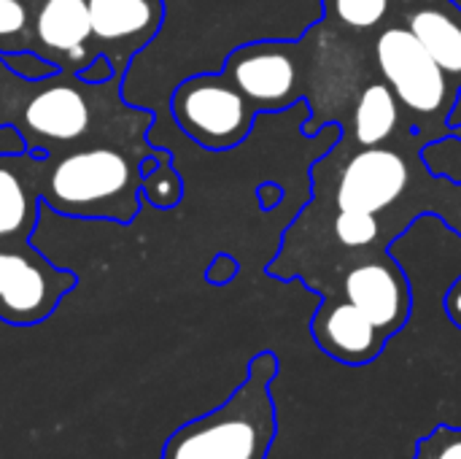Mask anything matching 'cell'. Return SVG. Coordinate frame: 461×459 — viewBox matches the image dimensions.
<instances>
[{
  "mask_svg": "<svg viewBox=\"0 0 461 459\" xmlns=\"http://www.w3.org/2000/svg\"><path fill=\"white\" fill-rule=\"evenodd\" d=\"M375 73L394 89L405 116L429 143L438 138H461V124H451L459 89L397 19L384 24L373 38Z\"/></svg>",
  "mask_w": 461,
  "mask_h": 459,
  "instance_id": "4",
  "label": "cell"
},
{
  "mask_svg": "<svg viewBox=\"0 0 461 459\" xmlns=\"http://www.w3.org/2000/svg\"><path fill=\"white\" fill-rule=\"evenodd\" d=\"M151 157H170V151L154 143H100L43 157L41 206L70 219L132 225L143 206V165Z\"/></svg>",
  "mask_w": 461,
  "mask_h": 459,
  "instance_id": "2",
  "label": "cell"
},
{
  "mask_svg": "<svg viewBox=\"0 0 461 459\" xmlns=\"http://www.w3.org/2000/svg\"><path fill=\"white\" fill-rule=\"evenodd\" d=\"M281 371L276 352L265 349L249 363L246 381L211 414L181 425L162 459H267L278 438L273 381Z\"/></svg>",
  "mask_w": 461,
  "mask_h": 459,
  "instance_id": "3",
  "label": "cell"
},
{
  "mask_svg": "<svg viewBox=\"0 0 461 459\" xmlns=\"http://www.w3.org/2000/svg\"><path fill=\"white\" fill-rule=\"evenodd\" d=\"M400 0H321V19L346 35L378 32L394 19Z\"/></svg>",
  "mask_w": 461,
  "mask_h": 459,
  "instance_id": "15",
  "label": "cell"
},
{
  "mask_svg": "<svg viewBox=\"0 0 461 459\" xmlns=\"http://www.w3.org/2000/svg\"><path fill=\"white\" fill-rule=\"evenodd\" d=\"M184 197V181L170 162H159L143 181V200L154 208H176Z\"/></svg>",
  "mask_w": 461,
  "mask_h": 459,
  "instance_id": "16",
  "label": "cell"
},
{
  "mask_svg": "<svg viewBox=\"0 0 461 459\" xmlns=\"http://www.w3.org/2000/svg\"><path fill=\"white\" fill-rule=\"evenodd\" d=\"M240 273V265H238V260L232 257V254H216L213 257V262L208 265V271H205V281L208 284H213V287H224V284H230V281H235V276Z\"/></svg>",
  "mask_w": 461,
  "mask_h": 459,
  "instance_id": "20",
  "label": "cell"
},
{
  "mask_svg": "<svg viewBox=\"0 0 461 459\" xmlns=\"http://www.w3.org/2000/svg\"><path fill=\"white\" fill-rule=\"evenodd\" d=\"M421 149L405 151L400 146H373V149H348L343 154L338 146L327 151L313 168V195L330 200L332 211H357L386 216L397 208L413 187V170L421 165Z\"/></svg>",
  "mask_w": 461,
  "mask_h": 459,
  "instance_id": "5",
  "label": "cell"
},
{
  "mask_svg": "<svg viewBox=\"0 0 461 459\" xmlns=\"http://www.w3.org/2000/svg\"><path fill=\"white\" fill-rule=\"evenodd\" d=\"M76 284V273L57 268L32 243L0 246V319L5 325L46 322Z\"/></svg>",
  "mask_w": 461,
  "mask_h": 459,
  "instance_id": "8",
  "label": "cell"
},
{
  "mask_svg": "<svg viewBox=\"0 0 461 459\" xmlns=\"http://www.w3.org/2000/svg\"><path fill=\"white\" fill-rule=\"evenodd\" d=\"M351 124L340 135V149H373L389 146L397 135H416L413 122L405 116L394 89L375 73V78L365 81L351 103Z\"/></svg>",
  "mask_w": 461,
  "mask_h": 459,
  "instance_id": "13",
  "label": "cell"
},
{
  "mask_svg": "<svg viewBox=\"0 0 461 459\" xmlns=\"http://www.w3.org/2000/svg\"><path fill=\"white\" fill-rule=\"evenodd\" d=\"M78 76L86 78V81H108V78H113V76H119V73L113 70V65H111L105 57H95V62H92L86 70H81Z\"/></svg>",
  "mask_w": 461,
  "mask_h": 459,
  "instance_id": "23",
  "label": "cell"
},
{
  "mask_svg": "<svg viewBox=\"0 0 461 459\" xmlns=\"http://www.w3.org/2000/svg\"><path fill=\"white\" fill-rule=\"evenodd\" d=\"M35 3H38V0H30V5H32V8H35Z\"/></svg>",
  "mask_w": 461,
  "mask_h": 459,
  "instance_id": "24",
  "label": "cell"
},
{
  "mask_svg": "<svg viewBox=\"0 0 461 459\" xmlns=\"http://www.w3.org/2000/svg\"><path fill=\"white\" fill-rule=\"evenodd\" d=\"M443 306H446V314H448V319H451V322H454V325H456V327L461 330V276L459 279H454V284L448 287Z\"/></svg>",
  "mask_w": 461,
  "mask_h": 459,
  "instance_id": "22",
  "label": "cell"
},
{
  "mask_svg": "<svg viewBox=\"0 0 461 459\" xmlns=\"http://www.w3.org/2000/svg\"><path fill=\"white\" fill-rule=\"evenodd\" d=\"M11 70H16L19 76L24 78H41V76H49L54 73L57 68L51 62H46L43 57H38L35 51H19V54H5L0 57Z\"/></svg>",
  "mask_w": 461,
  "mask_h": 459,
  "instance_id": "19",
  "label": "cell"
},
{
  "mask_svg": "<svg viewBox=\"0 0 461 459\" xmlns=\"http://www.w3.org/2000/svg\"><path fill=\"white\" fill-rule=\"evenodd\" d=\"M411 459H461V427L438 425L416 444Z\"/></svg>",
  "mask_w": 461,
  "mask_h": 459,
  "instance_id": "17",
  "label": "cell"
},
{
  "mask_svg": "<svg viewBox=\"0 0 461 459\" xmlns=\"http://www.w3.org/2000/svg\"><path fill=\"white\" fill-rule=\"evenodd\" d=\"M41 154H0V246L30 243L41 208Z\"/></svg>",
  "mask_w": 461,
  "mask_h": 459,
  "instance_id": "12",
  "label": "cell"
},
{
  "mask_svg": "<svg viewBox=\"0 0 461 459\" xmlns=\"http://www.w3.org/2000/svg\"><path fill=\"white\" fill-rule=\"evenodd\" d=\"M284 197H286V189H284V184H278V181H262V184L257 187V200H259L262 211L278 208V206L284 203Z\"/></svg>",
  "mask_w": 461,
  "mask_h": 459,
  "instance_id": "21",
  "label": "cell"
},
{
  "mask_svg": "<svg viewBox=\"0 0 461 459\" xmlns=\"http://www.w3.org/2000/svg\"><path fill=\"white\" fill-rule=\"evenodd\" d=\"M32 51L57 70H86L97 57L86 0H38L32 8Z\"/></svg>",
  "mask_w": 461,
  "mask_h": 459,
  "instance_id": "10",
  "label": "cell"
},
{
  "mask_svg": "<svg viewBox=\"0 0 461 459\" xmlns=\"http://www.w3.org/2000/svg\"><path fill=\"white\" fill-rule=\"evenodd\" d=\"M394 19L402 22L440 70L461 89V5L456 0H400Z\"/></svg>",
  "mask_w": 461,
  "mask_h": 459,
  "instance_id": "14",
  "label": "cell"
},
{
  "mask_svg": "<svg viewBox=\"0 0 461 459\" xmlns=\"http://www.w3.org/2000/svg\"><path fill=\"white\" fill-rule=\"evenodd\" d=\"M319 295L351 303L389 341L405 330L413 314L411 281L389 252H373L354 260L335 281L321 287Z\"/></svg>",
  "mask_w": 461,
  "mask_h": 459,
  "instance_id": "7",
  "label": "cell"
},
{
  "mask_svg": "<svg viewBox=\"0 0 461 459\" xmlns=\"http://www.w3.org/2000/svg\"><path fill=\"white\" fill-rule=\"evenodd\" d=\"M124 76L86 81L70 70L24 78L0 60V127H14L24 151L54 157L84 146H151L154 111L124 100Z\"/></svg>",
  "mask_w": 461,
  "mask_h": 459,
  "instance_id": "1",
  "label": "cell"
},
{
  "mask_svg": "<svg viewBox=\"0 0 461 459\" xmlns=\"http://www.w3.org/2000/svg\"><path fill=\"white\" fill-rule=\"evenodd\" d=\"M170 114L181 133L208 151L240 146L262 116L224 70L184 78L173 89Z\"/></svg>",
  "mask_w": 461,
  "mask_h": 459,
  "instance_id": "6",
  "label": "cell"
},
{
  "mask_svg": "<svg viewBox=\"0 0 461 459\" xmlns=\"http://www.w3.org/2000/svg\"><path fill=\"white\" fill-rule=\"evenodd\" d=\"M311 335L327 357L348 368L375 363L389 344V338L351 303L335 298H321V306L311 319Z\"/></svg>",
  "mask_w": 461,
  "mask_h": 459,
  "instance_id": "11",
  "label": "cell"
},
{
  "mask_svg": "<svg viewBox=\"0 0 461 459\" xmlns=\"http://www.w3.org/2000/svg\"><path fill=\"white\" fill-rule=\"evenodd\" d=\"M432 211L443 214V219L461 233V187L438 179V197H432Z\"/></svg>",
  "mask_w": 461,
  "mask_h": 459,
  "instance_id": "18",
  "label": "cell"
},
{
  "mask_svg": "<svg viewBox=\"0 0 461 459\" xmlns=\"http://www.w3.org/2000/svg\"><path fill=\"white\" fill-rule=\"evenodd\" d=\"M92 46L119 76L157 38L165 22V0H86Z\"/></svg>",
  "mask_w": 461,
  "mask_h": 459,
  "instance_id": "9",
  "label": "cell"
}]
</instances>
